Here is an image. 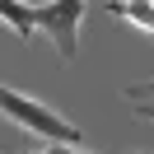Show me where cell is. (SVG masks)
Here are the masks:
<instances>
[{"mask_svg": "<svg viewBox=\"0 0 154 154\" xmlns=\"http://www.w3.org/2000/svg\"><path fill=\"white\" fill-rule=\"evenodd\" d=\"M84 14H89L84 0H47V5H38V33L51 38V47H56L61 61H75Z\"/></svg>", "mask_w": 154, "mask_h": 154, "instance_id": "cell-2", "label": "cell"}, {"mask_svg": "<svg viewBox=\"0 0 154 154\" xmlns=\"http://www.w3.org/2000/svg\"><path fill=\"white\" fill-rule=\"evenodd\" d=\"M126 107H131L140 122H154V79H140V84H126Z\"/></svg>", "mask_w": 154, "mask_h": 154, "instance_id": "cell-5", "label": "cell"}, {"mask_svg": "<svg viewBox=\"0 0 154 154\" xmlns=\"http://www.w3.org/2000/svg\"><path fill=\"white\" fill-rule=\"evenodd\" d=\"M0 23L14 28L19 42H33L38 33V5H23V0H0Z\"/></svg>", "mask_w": 154, "mask_h": 154, "instance_id": "cell-3", "label": "cell"}, {"mask_svg": "<svg viewBox=\"0 0 154 154\" xmlns=\"http://www.w3.org/2000/svg\"><path fill=\"white\" fill-rule=\"evenodd\" d=\"M19 154H103V149H84V145H47V149H19Z\"/></svg>", "mask_w": 154, "mask_h": 154, "instance_id": "cell-6", "label": "cell"}, {"mask_svg": "<svg viewBox=\"0 0 154 154\" xmlns=\"http://www.w3.org/2000/svg\"><path fill=\"white\" fill-rule=\"evenodd\" d=\"M0 117H10L14 126H23V131L42 135L47 145H84V135H79L75 122H66V117H61L51 103H42V98L10 89L5 79H0Z\"/></svg>", "mask_w": 154, "mask_h": 154, "instance_id": "cell-1", "label": "cell"}, {"mask_svg": "<svg viewBox=\"0 0 154 154\" xmlns=\"http://www.w3.org/2000/svg\"><path fill=\"white\" fill-rule=\"evenodd\" d=\"M117 23H131V28H145L154 33V0H107L103 5Z\"/></svg>", "mask_w": 154, "mask_h": 154, "instance_id": "cell-4", "label": "cell"}]
</instances>
